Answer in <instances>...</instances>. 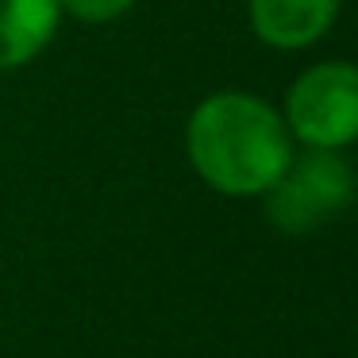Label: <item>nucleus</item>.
<instances>
[{
    "label": "nucleus",
    "instance_id": "nucleus-6",
    "mask_svg": "<svg viewBox=\"0 0 358 358\" xmlns=\"http://www.w3.org/2000/svg\"><path fill=\"white\" fill-rule=\"evenodd\" d=\"M62 16L78 20V24L101 27V24H116L135 8V0H58Z\"/></svg>",
    "mask_w": 358,
    "mask_h": 358
},
{
    "label": "nucleus",
    "instance_id": "nucleus-4",
    "mask_svg": "<svg viewBox=\"0 0 358 358\" xmlns=\"http://www.w3.org/2000/svg\"><path fill=\"white\" fill-rule=\"evenodd\" d=\"M343 0H247V24L255 39L281 55L312 50L339 24Z\"/></svg>",
    "mask_w": 358,
    "mask_h": 358
},
{
    "label": "nucleus",
    "instance_id": "nucleus-2",
    "mask_svg": "<svg viewBox=\"0 0 358 358\" xmlns=\"http://www.w3.org/2000/svg\"><path fill=\"white\" fill-rule=\"evenodd\" d=\"M262 212L273 231L308 235L347 216L358 201V170L343 150H308L289 158L281 178L266 189Z\"/></svg>",
    "mask_w": 358,
    "mask_h": 358
},
{
    "label": "nucleus",
    "instance_id": "nucleus-3",
    "mask_svg": "<svg viewBox=\"0 0 358 358\" xmlns=\"http://www.w3.org/2000/svg\"><path fill=\"white\" fill-rule=\"evenodd\" d=\"M293 143L308 150H347L358 143V62L324 58L293 78L281 104Z\"/></svg>",
    "mask_w": 358,
    "mask_h": 358
},
{
    "label": "nucleus",
    "instance_id": "nucleus-1",
    "mask_svg": "<svg viewBox=\"0 0 358 358\" xmlns=\"http://www.w3.org/2000/svg\"><path fill=\"white\" fill-rule=\"evenodd\" d=\"M293 155L296 143L281 108L247 89H216L185 120V158L193 173L231 201L262 196Z\"/></svg>",
    "mask_w": 358,
    "mask_h": 358
},
{
    "label": "nucleus",
    "instance_id": "nucleus-5",
    "mask_svg": "<svg viewBox=\"0 0 358 358\" xmlns=\"http://www.w3.org/2000/svg\"><path fill=\"white\" fill-rule=\"evenodd\" d=\"M58 0H0V73L31 66L62 27Z\"/></svg>",
    "mask_w": 358,
    "mask_h": 358
}]
</instances>
